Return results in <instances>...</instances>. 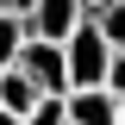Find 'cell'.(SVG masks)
Wrapping results in <instances>:
<instances>
[{"mask_svg":"<svg viewBox=\"0 0 125 125\" xmlns=\"http://www.w3.org/2000/svg\"><path fill=\"white\" fill-rule=\"evenodd\" d=\"M88 19V6L81 0H31V13H25V31H38V38H69V31Z\"/></svg>","mask_w":125,"mask_h":125,"instance_id":"obj_3","label":"cell"},{"mask_svg":"<svg viewBox=\"0 0 125 125\" xmlns=\"http://www.w3.org/2000/svg\"><path fill=\"white\" fill-rule=\"evenodd\" d=\"M119 125H125V94H119Z\"/></svg>","mask_w":125,"mask_h":125,"instance_id":"obj_12","label":"cell"},{"mask_svg":"<svg viewBox=\"0 0 125 125\" xmlns=\"http://www.w3.org/2000/svg\"><path fill=\"white\" fill-rule=\"evenodd\" d=\"M106 88L125 94V50H113V62H106Z\"/></svg>","mask_w":125,"mask_h":125,"instance_id":"obj_9","label":"cell"},{"mask_svg":"<svg viewBox=\"0 0 125 125\" xmlns=\"http://www.w3.org/2000/svg\"><path fill=\"white\" fill-rule=\"evenodd\" d=\"M19 69H25L31 81L44 94H69V56H62V44L56 38H38V31H25V44H19Z\"/></svg>","mask_w":125,"mask_h":125,"instance_id":"obj_2","label":"cell"},{"mask_svg":"<svg viewBox=\"0 0 125 125\" xmlns=\"http://www.w3.org/2000/svg\"><path fill=\"white\" fill-rule=\"evenodd\" d=\"M62 56H69V88H94V81H106L113 44H106V31L94 25V19H81V25L62 38Z\"/></svg>","mask_w":125,"mask_h":125,"instance_id":"obj_1","label":"cell"},{"mask_svg":"<svg viewBox=\"0 0 125 125\" xmlns=\"http://www.w3.org/2000/svg\"><path fill=\"white\" fill-rule=\"evenodd\" d=\"M0 125H25V119H19V113H6V106H0Z\"/></svg>","mask_w":125,"mask_h":125,"instance_id":"obj_11","label":"cell"},{"mask_svg":"<svg viewBox=\"0 0 125 125\" xmlns=\"http://www.w3.org/2000/svg\"><path fill=\"white\" fill-rule=\"evenodd\" d=\"M0 6H6V13H19V19L31 13V0H0Z\"/></svg>","mask_w":125,"mask_h":125,"instance_id":"obj_10","label":"cell"},{"mask_svg":"<svg viewBox=\"0 0 125 125\" xmlns=\"http://www.w3.org/2000/svg\"><path fill=\"white\" fill-rule=\"evenodd\" d=\"M81 6H94V0H81Z\"/></svg>","mask_w":125,"mask_h":125,"instance_id":"obj_13","label":"cell"},{"mask_svg":"<svg viewBox=\"0 0 125 125\" xmlns=\"http://www.w3.org/2000/svg\"><path fill=\"white\" fill-rule=\"evenodd\" d=\"M25 125H69V94H38Z\"/></svg>","mask_w":125,"mask_h":125,"instance_id":"obj_7","label":"cell"},{"mask_svg":"<svg viewBox=\"0 0 125 125\" xmlns=\"http://www.w3.org/2000/svg\"><path fill=\"white\" fill-rule=\"evenodd\" d=\"M19 44H25V19L0 6V69H6V62L19 56Z\"/></svg>","mask_w":125,"mask_h":125,"instance_id":"obj_8","label":"cell"},{"mask_svg":"<svg viewBox=\"0 0 125 125\" xmlns=\"http://www.w3.org/2000/svg\"><path fill=\"white\" fill-rule=\"evenodd\" d=\"M69 125H119V94H113L106 81L69 88Z\"/></svg>","mask_w":125,"mask_h":125,"instance_id":"obj_4","label":"cell"},{"mask_svg":"<svg viewBox=\"0 0 125 125\" xmlns=\"http://www.w3.org/2000/svg\"><path fill=\"white\" fill-rule=\"evenodd\" d=\"M38 94H44V88H38V81H31L19 62H6V69H0V106H6V113H19V119H25Z\"/></svg>","mask_w":125,"mask_h":125,"instance_id":"obj_5","label":"cell"},{"mask_svg":"<svg viewBox=\"0 0 125 125\" xmlns=\"http://www.w3.org/2000/svg\"><path fill=\"white\" fill-rule=\"evenodd\" d=\"M88 19L106 31V44H113V50H125V0H94Z\"/></svg>","mask_w":125,"mask_h":125,"instance_id":"obj_6","label":"cell"}]
</instances>
